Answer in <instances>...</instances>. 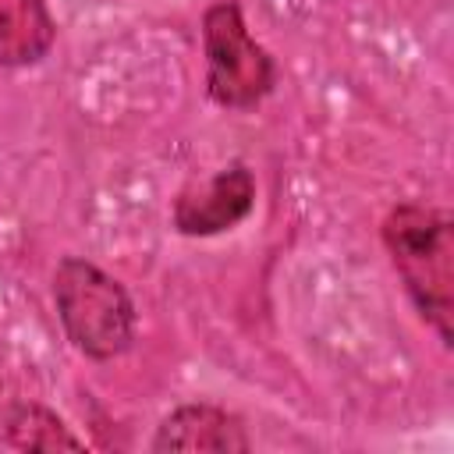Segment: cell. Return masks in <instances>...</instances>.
<instances>
[{
  "instance_id": "obj_1",
  "label": "cell",
  "mask_w": 454,
  "mask_h": 454,
  "mask_svg": "<svg viewBox=\"0 0 454 454\" xmlns=\"http://www.w3.org/2000/svg\"><path fill=\"white\" fill-rule=\"evenodd\" d=\"M383 248L419 309L436 330L440 344L450 348L454 330V220L433 202H401L380 227Z\"/></svg>"
},
{
  "instance_id": "obj_2",
  "label": "cell",
  "mask_w": 454,
  "mask_h": 454,
  "mask_svg": "<svg viewBox=\"0 0 454 454\" xmlns=\"http://www.w3.org/2000/svg\"><path fill=\"white\" fill-rule=\"evenodd\" d=\"M53 305L64 337L92 362H114L135 344L138 312L131 294L103 266L64 255L53 270Z\"/></svg>"
},
{
  "instance_id": "obj_3",
  "label": "cell",
  "mask_w": 454,
  "mask_h": 454,
  "mask_svg": "<svg viewBox=\"0 0 454 454\" xmlns=\"http://www.w3.org/2000/svg\"><path fill=\"white\" fill-rule=\"evenodd\" d=\"M206 96L223 110L259 106L280 82L273 53L248 32L238 0H216L202 14Z\"/></svg>"
},
{
  "instance_id": "obj_4",
  "label": "cell",
  "mask_w": 454,
  "mask_h": 454,
  "mask_svg": "<svg viewBox=\"0 0 454 454\" xmlns=\"http://www.w3.org/2000/svg\"><path fill=\"white\" fill-rule=\"evenodd\" d=\"M252 209H255V174L245 160H231L206 181H192L177 192L170 223L184 238H213L238 227Z\"/></svg>"
},
{
  "instance_id": "obj_5",
  "label": "cell",
  "mask_w": 454,
  "mask_h": 454,
  "mask_svg": "<svg viewBox=\"0 0 454 454\" xmlns=\"http://www.w3.org/2000/svg\"><path fill=\"white\" fill-rule=\"evenodd\" d=\"M153 450H220V454H248L252 436L241 415L209 404L188 401L167 411L153 433Z\"/></svg>"
},
{
  "instance_id": "obj_6",
  "label": "cell",
  "mask_w": 454,
  "mask_h": 454,
  "mask_svg": "<svg viewBox=\"0 0 454 454\" xmlns=\"http://www.w3.org/2000/svg\"><path fill=\"white\" fill-rule=\"evenodd\" d=\"M57 43L46 0H0V67H32Z\"/></svg>"
},
{
  "instance_id": "obj_7",
  "label": "cell",
  "mask_w": 454,
  "mask_h": 454,
  "mask_svg": "<svg viewBox=\"0 0 454 454\" xmlns=\"http://www.w3.org/2000/svg\"><path fill=\"white\" fill-rule=\"evenodd\" d=\"M4 433H7V443L21 450H82L85 447L53 408L35 401L14 404L4 419Z\"/></svg>"
}]
</instances>
